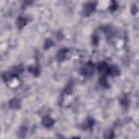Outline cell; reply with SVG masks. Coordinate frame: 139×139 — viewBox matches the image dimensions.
<instances>
[{"instance_id": "7", "label": "cell", "mask_w": 139, "mask_h": 139, "mask_svg": "<svg viewBox=\"0 0 139 139\" xmlns=\"http://www.w3.org/2000/svg\"><path fill=\"white\" fill-rule=\"evenodd\" d=\"M100 84H101V85L103 86L107 87V86H108L107 80L106 78L105 77H101V79H100Z\"/></svg>"}, {"instance_id": "6", "label": "cell", "mask_w": 139, "mask_h": 139, "mask_svg": "<svg viewBox=\"0 0 139 139\" xmlns=\"http://www.w3.org/2000/svg\"><path fill=\"white\" fill-rule=\"evenodd\" d=\"M66 54V49H62L59 53H58L57 58L59 60L62 61L65 58V55Z\"/></svg>"}, {"instance_id": "8", "label": "cell", "mask_w": 139, "mask_h": 139, "mask_svg": "<svg viewBox=\"0 0 139 139\" xmlns=\"http://www.w3.org/2000/svg\"><path fill=\"white\" fill-rule=\"evenodd\" d=\"M52 44H53V42L50 40H47V41L45 42V47L46 48H48L50 47L52 45Z\"/></svg>"}, {"instance_id": "2", "label": "cell", "mask_w": 139, "mask_h": 139, "mask_svg": "<svg viewBox=\"0 0 139 139\" xmlns=\"http://www.w3.org/2000/svg\"><path fill=\"white\" fill-rule=\"evenodd\" d=\"M42 125L46 127H50L54 125V121L49 117H45L42 120Z\"/></svg>"}, {"instance_id": "5", "label": "cell", "mask_w": 139, "mask_h": 139, "mask_svg": "<svg viewBox=\"0 0 139 139\" xmlns=\"http://www.w3.org/2000/svg\"><path fill=\"white\" fill-rule=\"evenodd\" d=\"M9 106H10V107L15 108H18V106H20V102L17 99H14V100H11L10 102V103H9Z\"/></svg>"}, {"instance_id": "4", "label": "cell", "mask_w": 139, "mask_h": 139, "mask_svg": "<svg viewBox=\"0 0 139 139\" xmlns=\"http://www.w3.org/2000/svg\"><path fill=\"white\" fill-rule=\"evenodd\" d=\"M27 18H24L23 17H18L17 20L18 27L20 28H22L27 23Z\"/></svg>"}, {"instance_id": "1", "label": "cell", "mask_w": 139, "mask_h": 139, "mask_svg": "<svg viewBox=\"0 0 139 139\" xmlns=\"http://www.w3.org/2000/svg\"><path fill=\"white\" fill-rule=\"evenodd\" d=\"M94 71V65L91 62H89L85 64L81 69V74L82 75L88 77L92 75Z\"/></svg>"}, {"instance_id": "3", "label": "cell", "mask_w": 139, "mask_h": 139, "mask_svg": "<svg viewBox=\"0 0 139 139\" xmlns=\"http://www.w3.org/2000/svg\"><path fill=\"white\" fill-rule=\"evenodd\" d=\"M95 9V6L94 4H89L86 5L84 10V13L85 14V16H88L91 12L94 10Z\"/></svg>"}]
</instances>
